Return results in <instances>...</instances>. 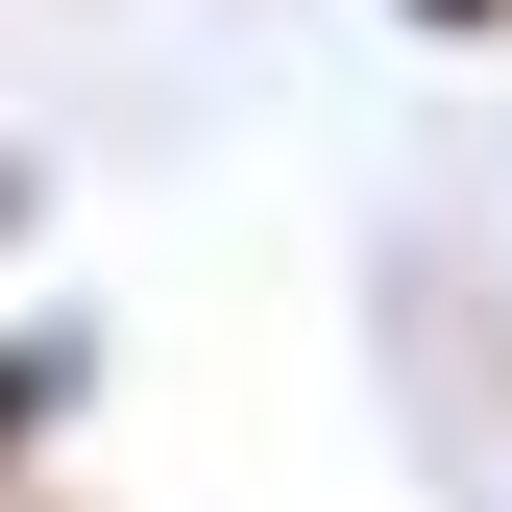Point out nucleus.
<instances>
[{"label":"nucleus","instance_id":"obj_2","mask_svg":"<svg viewBox=\"0 0 512 512\" xmlns=\"http://www.w3.org/2000/svg\"><path fill=\"white\" fill-rule=\"evenodd\" d=\"M391 25H415V49H512V0H391Z\"/></svg>","mask_w":512,"mask_h":512},{"label":"nucleus","instance_id":"obj_3","mask_svg":"<svg viewBox=\"0 0 512 512\" xmlns=\"http://www.w3.org/2000/svg\"><path fill=\"white\" fill-rule=\"evenodd\" d=\"M25 220H49V147H0V244H25Z\"/></svg>","mask_w":512,"mask_h":512},{"label":"nucleus","instance_id":"obj_1","mask_svg":"<svg viewBox=\"0 0 512 512\" xmlns=\"http://www.w3.org/2000/svg\"><path fill=\"white\" fill-rule=\"evenodd\" d=\"M74 391H98V342H74V317H0V488H25V439L74 415Z\"/></svg>","mask_w":512,"mask_h":512}]
</instances>
